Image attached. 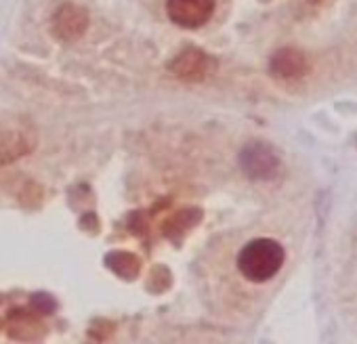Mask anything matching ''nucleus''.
Instances as JSON below:
<instances>
[{
  "label": "nucleus",
  "mask_w": 357,
  "mask_h": 344,
  "mask_svg": "<svg viewBox=\"0 0 357 344\" xmlns=\"http://www.w3.org/2000/svg\"><path fill=\"white\" fill-rule=\"evenodd\" d=\"M286 252L280 242L271 237H257L248 242L238 254V271L252 283H265L273 279L284 267Z\"/></svg>",
  "instance_id": "obj_1"
},
{
  "label": "nucleus",
  "mask_w": 357,
  "mask_h": 344,
  "mask_svg": "<svg viewBox=\"0 0 357 344\" xmlns=\"http://www.w3.org/2000/svg\"><path fill=\"white\" fill-rule=\"evenodd\" d=\"M217 0H166V17L183 30H198L211 22Z\"/></svg>",
  "instance_id": "obj_2"
},
{
  "label": "nucleus",
  "mask_w": 357,
  "mask_h": 344,
  "mask_svg": "<svg viewBox=\"0 0 357 344\" xmlns=\"http://www.w3.org/2000/svg\"><path fill=\"white\" fill-rule=\"evenodd\" d=\"M217 70V61L200 49H183L170 63L168 72L183 82H204Z\"/></svg>",
  "instance_id": "obj_3"
},
{
  "label": "nucleus",
  "mask_w": 357,
  "mask_h": 344,
  "mask_svg": "<svg viewBox=\"0 0 357 344\" xmlns=\"http://www.w3.org/2000/svg\"><path fill=\"white\" fill-rule=\"evenodd\" d=\"M36 145V136L28 124L22 122H5L0 126V166H7L26 153H30Z\"/></svg>",
  "instance_id": "obj_4"
},
{
  "label": "nucleus",
  "mask_w": 357,
  "mask_h": 344,
  "mask_svg": "<svg viewBox=\"0 0 357 344\" xmlns=\"http://www.w3.org/2000/svg\"><path fill=\"white\" fill-rule=\"evenodd\" d=\"M89 28V13L84 7L76 3H63L57 7L53 15V34L61 42H74L78 40Z\"/></svg>",
  "instance_id": "obj_5"
},
{
  "label": "nucleus",
  "mask_w": 357,
  "mask_h": 344,
  "mask_svg": "<svg viewBox=\"0 0 357 344\" xmlns=\"http://www.w3.org/2000/svg\"><path fill=\"white\" fill-rule=\"evenodd\" d=\"M275 164H278L275 157L261 145H252L242 153V166L248 172V177H255V179L271 177Z\"/></svg>",
  "instance_id": "obj_6"
},
{
  "label": "nucleus",
  "mask_w": 357,
  "mask_h": 344,
  "mask_svg": "<svg viewBox=\"0 0 357 344\" xmlns=\"http://www.w3.org/2000/svg\"><path fill=\"white\" fill-rule=\"evenodd\" d=\"M271 70L275 76L294 78L305 72V59L296 51H280L271 61Z\"/></svg>",
  "instance_id": "obj_7"
},
{
  "label": "nucleus",
  "mask_w": 357,
  "mask_h": 344,
  "mask_svg": "<svg viewBox=\"0 0 357 344\" xmlns=\"http://www.w3.org/2000/svg\"><path fill=\"white\" fill-rule=\"evenodd\" d=\"M43 323L36 321L34 317L22 313L20 317L15 315L13 323H11V336L13 338H20V340H32V338H40L43 334H38V327Z\"/></svg>",
  "instance_id": "obj_8"
},
{
  "label": "nucleus",
  "mask_w": 357,
  "mask_h": 344,
  "mask_svg": "<svg viewBox=\"0 0 357 344\" xmlns=\"http://www.w3.org/2000/svg\"><path fill=\"white\" fill-rule=\"evenodd\" d=\"M107 265L118 273V275H126V277H132L135 273H139V260L132 256V254H126V252H122V254H112L109 258H107Z\"/></svg>",
  "instance_id": "obj_9"
}]
</instances>
